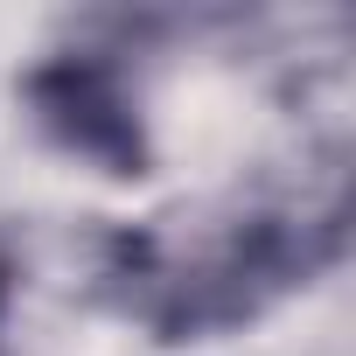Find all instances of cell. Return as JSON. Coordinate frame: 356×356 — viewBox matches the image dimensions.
I'll return each instance as SVG.
<instances>
[{
  "label": "cell",
  "mask_w": 356,
  "mask_h": 356,
  "mask_svg": "<svg viewBox=\"0 0 356 356\" xmlns=\"http://www.w3.org/2000/svg\"><path fill=\"white\" fill-rule=\"evenodd\" d=\"M8 300H15V266L0 259V356H8Z\"/></svg>",
  "instance_id": "obj_3"
},
{
  "label": "cell",
  "mask_w": 356,
  "mask_h": 356,
  "mask_svg": "<svg viewBox=\"0 0 356 356\" xmlns=\"http://www.w3.org/2000/svg\"><path fill=\"white\" fill-rule=\"evenodd\" d=\"M349 259V154L328 147L300 175L189 217L98 238V300L154 342H210L252 328Z\"/></svg>",
  "instance_id": "obj_1"
},
{
  "label": "cell",
  "mask_w": 356,
  "mask_h": 356,
  "mask_svg": "<svg viewBox=\"0 0 356 356\" xmlns=\"http://www.w3.org/2000/svg\"><path fill=\"white\" fill-rule=\"evenodd\" d=\"M29 105L42 133L63 154L98 161L105 175H147V133L140 105L126 91V70L112 56H56L29 77Z\"/></svg>",
  "instance_id": "obj_2"
}]
</instances>
